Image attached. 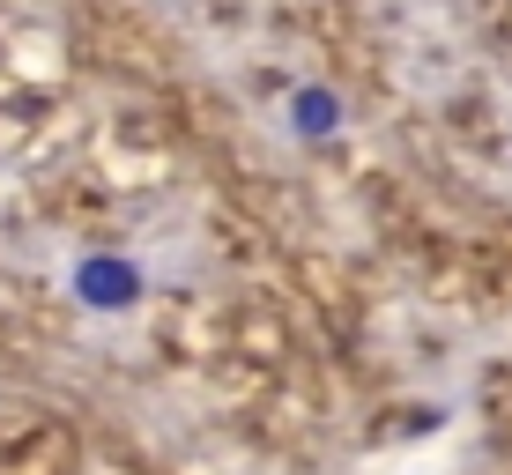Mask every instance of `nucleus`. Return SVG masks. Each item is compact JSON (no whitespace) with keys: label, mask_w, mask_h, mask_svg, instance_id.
<instances>
[{"label":"nucleus","mask_w":512,"mask_h":475,"mask_svg":"<svg viewBox=\"0 0 512 475\" xmlns=\"http://www.w3.org/2000/svg\"><path fill=\"white\" fill-rule=\"evenodd\" d=\"M297 127L327 134V127H334V97H297Z\"/></svg>","instance_id":"obj_1"}]
</instances>
